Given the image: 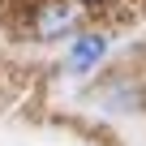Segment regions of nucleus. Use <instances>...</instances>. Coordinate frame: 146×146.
<instances>
[{
    "mask_svg": "<svg viewBox=\"0 0 146 146\" xmlns=\"http://www.w3.org/2000/svg\"><path fill=\"white\" fill-rule=\"evenodd\" d=\"M78 26V9L69 0H43L39 13H35V35L39 39H60Z\"/></svg>",
    "mask_w": 146,
    "mask_h": 146,
    "instance_id": "obj_1",
    "label": "nucleus"
},
{
    "mask_svg": "<svg viewBox=\"0 0 146 146\" xmlns=\"http://www.w3.org/2000/svg\"><path fill=\"white\" fill-rule=\"evenodd\" d=\"M103 52H108V39H103V35H82L78 43H73V52H69V64L78 69V73H86Z\"/></svg>",
    "mask_w": 146,
    "mask_h": 146,
    "instance_id": "obj_2",
    "label": "nucleus"
},
{
    "mask_svg": "<svg viewBox=\"0 0 146 146\" xmlns=\"http://www.w3.org/2000/svg\"><path fill=\"white\" fill-rule=\"evenodd\" d=\"M90 5H99V0H90Z\"/></svg>",
    "mask_w": 146,
    "mask_h": 146,
    "instance_id": "obj_3",
    "label": "nucleus"
}]
</instances>
